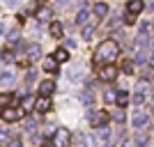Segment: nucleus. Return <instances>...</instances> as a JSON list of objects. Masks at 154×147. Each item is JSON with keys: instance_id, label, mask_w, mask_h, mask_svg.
<instances>
[{"instance_id": "1", "label": "nucleus", "mask_w": 154, "mask_h": 147, "mask_svg": "<svg viewBox=\"0 0 154 147\" xmlns=\"http://www.w3.org/2000/svg\"><path fill=\"white\" fill-rule=\"evenodd\" d=\"M120 55V46H117V41L115 39H103L101 44L97 46V53H94V62L99 64V62H106V64H110L113 60Z\"/></svg>"}, {"instance_id": "2", "label": "nucleus", "mask_w": 154, "mask_h": 147, "mask_svg": "<svg viewBox=\"0 0 154 147\" xmlns=\"http://www.w3.org/2000/svg\"><path fill=\"white\" fill-rule=\"evenodd\" d=\"M26 117V108L23 106H14V108H5L2 110V120L5 122H19Z\"/></svg>"}, {"instance_id": "3", "label": "nucleus", "mask_w": 154, "mask_h": 147, "mask_svg": "<svg viewBox=\"0 0 154 147\" xmlns=\"http://www.w3.org/2000/svg\"><path fill=\"white\" fill-rule=\"evenodd\" d=\"M88 120H90L92 127L101 129V127H106V122H108V115H106V113H101V110H88Z\"/></svg>"}, {"instance_id": "4", "label": "nucleus", "mask_w": 154, "mask_h": 147, "mask_svg": "<svg viewBox=\"0 0 154 147\" xmlns=\"http://www.w3.org/2000/svg\"><path fill=\"white\" fill-rule=\"evenodd\" d=\"M115 78H117V67H115V64H106V67H101V71H99V81L110 83V81H115Z\"/></svg>"}, {"instance_id": "5", "label": "nucleus", "mask_w": 154, "mask_h": 147, "mask_svg": "<svg viewBox=\"0 0 154 147\" xmlns=\"http://www.w3.org/2000/svg\"><path fill=\"white\" fill-rule=\"evenodd\" d=\"M53 145L55 147H69V131H67V129H55Z\"/></svg>"}, {"instance_id": "6", "label": "nucleus", "mask_w": 154, "mask_h": 147, "mask_svg": "<svg viewBox=\"0 0 154 147\" xmlns=\"http://www.w3.org/2000/svg\"><path fill=\"white\" fill-rule=\"evenodd\" d=\"M147 122H149V117H147L145 110H136L134 117H131V124H134V129H138V131H140L143 127H147Z\"/></svg>"}, {"instance_id": "7", "label": "nucleus", "mask_w": 154, "mask_h": 147, "mask_svg": "<svg viewBox=\"0 0 154 147\" xmlns=\"http://www.w3.org/2000/svg\"><path fill=\"white\" fill-rule=\"evenodd\" d=\"M35 110H37L39 115L48 113V110H51V99H48V96H39L37 101H35Z\"/></svg>"}, {"instance_id": "8", "label": "nucleus", "mask_w": 154, "mask_h": 147, "mask_svg": "<svg viewBox=\"0 0 154 147\" xmlns=\"http://www.w3.org/2000/svg\"><path fill=\"white\" fill-rule=\"evenodd\" d=\"M143 9H145V2H143V0H129V5H127V14H131V16H138Z\"/></svg>"}, {"instance_id": "9", "label": "nucleus", "mask_w": 154, "mask_h": 147, "mask_svg": "<svg viewBox=\"0 0 154 147\" xmlns=\"http://www.w3.org/2000/svg\"><path fill=\"white\" fill-rule=\"evenodd\" d=\"M53 92H55V81L48 78V81H42V83H39V94L42 96H51Z\"/></svg>"}, {"instance_id": "10", "label": "nucleus", "mask_w": 154, "mask_h": 147, "mask_svg": "<svg viewBox=\"0 0 154 147\" xmlns=\"http://www.w3.org/2000/svg\"><path fill=\"white\" fill-rule=\"evenodd\" d=\"M145 90H147V83H145V81H140V83H138V87H136V92H134L136 106H140V103L145 101Z\"/></svg>"}, {"instance_id": "11", "label": "nucleus", "mask_w": 154, "mask_h": 147, "mask_svg": "<svg viewBox=\"0 0 154 147\" xmlns=\"http://www.w3.org/2000/svg\"><path fill=\"white\" fill-rule=\"evenodd\" d=\"M26 55H28V60H39L42 58V46L39 44H28L26 46Z\"/></svg>"}, {"instance_id": "12", "label": "nucleus", "mask_w": 154, "mask_h": 147, "mask_svg": "<svg viewBox=\"0 0 154 147\" xmlns=\"http://www.w3.org/2000/svg\"><path fill=\"white\" fill-rule=\"evenodd\" d=\"M48 32H51V37H53V39H60V37L64 35V28H62V23H60V21H51Z\"/></svg>"}, {"instance_id": "13", "label": "nucleus", "mask_w": 154, "mask_h": 147, "mask_svg": "<svg viewBox=\"0 0 154 147\" xmlns=\"http://www.w3.org/2000/svg\"><path fill=\"white\" fill-rule=\"evenodd\" d=\"M42 67H44L46 74H58V60H55V58H46Z\"/></svg>"}, {"instance_id": "14", "label": "nucleus", "mask_w": 154, "mask_h": 147, "mask_svg": "<svg viewBox=\"0 0 154 147\" xmlns=\"http://www.w3.org/2000/svg\"><path fill=\"white\" fill-rule=\"evenodd\" d=\"M88 19H90V12H88V7L78 9V14H76V23H78V26H81V28L88 26Z\"/></svg>"}, {"instance_id": "15", "label": "nucleus", "mask_w": 154, "mask_h": 147, "mask_svg": "<svg viewBox=\"0 0 154 147\" xmlns=\"http://www.w3.org/2000/svg\"><path fill=\"white\" fill-rule=\"evenodd\" d=\"M92 12H94L97 19H103V16L108 14V5H106V2H97V5L92 7Z\"/></svg>"}, {"instance_id": "16", "label": "nucleus", "mask_w": 154, "mask_h": 147, "mask_svg": "<svg viewBox=\"0 0 154 147\" xmlns=\"http://www.w3.org/2000/svg\"><path fill=\"white\" fill-rule=\"evenodd\" d=\"M134 140H136V145H138V147H145V145H147V140H149V138H147V133H143V131H136Z\"/></svg>"}, {"instance_id": "17", "label": "nucleus", "mask_w": 154, "mask_h": 147, "mask_svg": "<svg viewBox=\"0 0 154 147\" xmlns=\"http://www.w3.org/2000/svg\"><path fill=\"white\" fill-rule=\"evenodd\" d=\"M117 92H120V90H106V92H103V99L108 103H117Z\"/></svg>"}, {"instance_id": "18", "label": "nucleus", "mask_w": 154, "mask_h": 147, "mask_svg": "<svg viewBox=\"0 0 154 147\" xmlns=\"http://www.w3.org/2000/svg\"><path fill=\"white\" fill-rule=\"evenodd\" d=\"M127 103H129V92L120 90V92H117V106H120V108H124Z\"/></svg>"}, {"instance_id": "19", "label": "nucleus", "mask_w": 154, "mask_h": 147, "mask_svg": "<svg viewBox=\"0 0 154 147\" xmlns=\"http://www.w3.org/2000/svg\"><path fill=\"white\" fill-rule=\"evenodd\" d=\"M53 58L58 60V62H67V60H69V53L64 51V48H58V51L53 53Z\"/></svg>"}, {"instance_id": "20", "label": "nucleus", "mask_w": 154, "mask_h": 147, "mask_svg": "<svg viewBox=\"0 0 154 147\" xmlns=\"http://www.w3.org/2000/svg\"><path fill=\"white\" fill-rule=\"evenodd\" d=\"M81 99H83V103H88V106H90V103L94 101V92H92L90 87H88V90H83V94H81Z\"/></svg>"}, {"instance_id": "21", "label": "nucleus", "mask_w": 154, "mask_h": 147, "mask_svg": "<svg viewBox=\"0 0 154 147\" xmlns=\"http://www.w3.org/2000/svg\"><path fill=\"white\" fill-rule=\"evenodd\" d=\"M92 35H94V26L92 23L83 26V39H92Z\"/></svg>"}, {"instance_id": "22", "label": "nucleus", "mask_w": 154, "mask_h": 147, "mask_svg": "<svg viewBox=\"0 0 154 147\" xmlns=\"http://www.w3.org/2000/svg\"><path fill=\"white\" fill-rule=\"evenodd\" d=\"M122 71L124 74H134V60H124L122 62Z\"/></svg>"}, {"instance_id": "23", "label": "nucleus", "mask_w": 154, "mask_h": 147, "mask_svg": "<svg viewBox=\"0 0 154 147\" xmlns=\"http://www.w3.org/2000/svg\"><path fill=\"white\" fill-rule=\"evenodd\" d=\"M97 136H99L101 140H108V136H110V129H108V127H101L99 131H97Z\"/></svg>"}, {"instance_id": "24", "label": "nucleus", "mask_w": 154, "mask_h": 147, "mask_svg": "<svg viewBox=\"0 0 154 147\" xmlns=\"http://www.w3.org/2000/svg\"><path fill=\"white\" fill-rule=\"evenodd\" d=\"M14 78V74H12V69H2V83L7 85V81H12Z\"/></svg>"}, {"instance_id": "25", "label": "nucleus", "mask_w": 154, "mask_h": 147, "mask_svg": "<svg viewBox=\"0 0 154 147\" xmlns=\"http://www.w3.org/2000/svg\"><path fill=\"white\" fill-rule=\"evenodd\" d=\"M12 99H14V96H12V94H2V96H0V103H2V110H5V108H7V103L12 101Z\"/></svg>"}, {"instance_id": "26", "label": "nucleus", "mask_w": 154, "mask_h": 147, "mask_svg": "<svg viewBox=\"0 0 154 147\" xmlns=\"http://www.w3.org/2000/svg\"><path fill=\"white\" fill-rule=\"evenodd\" d=\"M113 117H115V120L120 122V124H122V122H124V110H122V108H120V110H115V113H113Z\"/></svg>"}, {"instance_id": "27", "label": "nucleus", "mask_w": 154, "mask_h": 147, "mask_svg": "<svg viewBox=\"0 0 154 147\" xmlns=\"http://www.w3.org/2000/svg\"><path fill=\"white\" fill-rule=\"evenodd\" d=\"M7 39H9L12 44H14V41H19V30H12L9 35H7Z\"/></svg>"}, {"instance_id": "28", "label": "nucleus", "mask_w": 154, "mask_h": 147, "mask_svg": "<svg viewBox=\"0 0 154 147\" xmlns=\"http://www.w3.org/2000/svg\"><path fill=\"white\" fill-rule=\"evenodd\" d=\"M124 23H127V26H134V23H136V16H131V14H124Z\"/></svg>"}, {"instance_id": "29", "label": "nucleus", "mask_w": 154, "mask_h": 147, "mask_svg": "<svg viewBox=\"0 0 154 147\" xmlns=\"http://www.w3.org/2000/svg\"><path fill=\"white\" fill-rule=\"evenodd\" d=\"M9 60H12V53H9V51H2V64H7Z\"/></svg>"}, {"instance_id": "30", "label": "nucleus", "mask_w": 154, "mask_h": 147, "mask_svg": "<svg viewBox=\"0 0 154 147\" xmlns=\"http://www.w3.org/2000/svg\"><path fill=\"white\" fill-rule=\"evenodd\" d=\"M9 147H21V138H12V140H9Z\"/></svg>"}, {"instance_id": "31", "label": "nucleus", "mask_w": 154, "mask_h": 147, "mask_svg": "<svg viewBox=\"0 0 154 147\" xmlns=\"http://www.w3.org/2000/svg\"><path fill=\"white\" fill-rule=\"evenodd\" d=\"M122 147H136V140H131V138H127V140L122 142Z\"/></svg>"}, {"instance_id": "32", "label": "nucleus", "mask_w": 154, "mask_h": 147, "mask_svg": "<svg viewBox=\"0 0 154 147\" xmlns=\"http://www.w3.org/2000/svg\"><path fill=\"white\" fill-rule=\"evenodd\" d=\"M30 106H32V99H30V96H26V99H23V108H30Z\"/></svg>"}, {"instance_id": "33", "label": "nucleus", "mask_w": 154, "mask_h": 147, "mask_svg": "<svg viewBox=\"0 0 154 147\" xmlns=\"http://www.w3.org/2000/svg\"><path fill=\"white\" fill-rule=\"evenodd\" d=\"M32 81H35V74H32V71H28V74H26V83H32Z\"/></svg>"}, {"instance_id": "34", "label": "nucleus", "mask_w": 154, "mask_h": 147, "mask_svg": "<svg viewBox=\"0 0 154 147\" xmlns=\"http://www.w3.org/2000/svg\"><path fill=\"white\" fill-rule=\"evenodd\" d=\"M5 2H7V5H9V7H14V5H19V0H5Z\"/></svg>"}, {"instance_id": "35", "label": "nucleus", "mask_w": 154, "mask_h": 147, "mask_svg": "<svg viewBox=\"0 0 154 147\" xmlns=\"http://www.w3.org/2000/svg\"><path fill=\"white\" fill-rule=\"evenodd\" d=\"M149 7H152V9H154V0H149Z\"/></svg>"}, {"instance_id": "36", "label": "nucleus", "mask_w": 154, "mask_h": 147, "mask_svg": "<svg viewBox=\"0 0 154 147\" xmlns=\"http://www.w3.org/2000/svg\"><path fill=\"white\" fill-rule=\"evenodd\" d=\"M152 94H154V85H152Z\"/></svg>"}, {"instance_id": "37", "label": "nucleus", "mask_w": 154, "mask_h": 147, "mask_svg": "<svg viewBox=\"0 0 154 147\" xmlns=\"http://www.w3.org/2000/svg\"><path fill=\"white\" fill-rule=\"evenodd\" d=\"M42 147H48V145H46V142H44V145H42Z\"/></svg>"}]
</instances>
